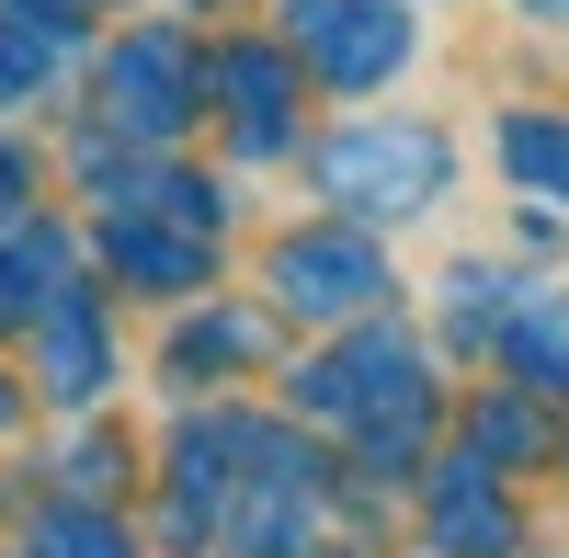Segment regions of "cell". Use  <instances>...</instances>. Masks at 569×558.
Segmentation results:
<instances>
[{
    "instance_id": "1",
    "label": "cell",
    "mask_w": 569,
    "mask_h": 558,
    "mask_svg": "<svg viewBox=\"0 0 569 558\" xmlns=\"http://www.w3.org/2000/svg\"><path fill=\"white\" fill-rule=\"evenodd\" d=\"M206 114V58L182 23H137L103 46V69H91V126L114 137V149H171L182 126Z\"/></svg>"
},
{
    "instance_id": "2",
    "label": "cell",
    "mask_w": 569,
    "mask_h": 558,
    "mask_svg": "<svg viewBox=\"0 0 569 558\" xmlns=\"http://www.w3.org/2000/svg\"><path fill=\"white\" fill-rule=\"evenodd\" d=\"M308 171H319V195L342 206V217H421L445 195V171H456V149L433 126H410V114H365V126H330L319 149H308Z\"/></svg>"
},
{
    "instance_id": "3",
    "label": "cell",
    "mask_w": 569,
    "mask_h": 558,
    "mask_svg": "<svg viewBox=\"0 0 569 558\" xmlns=\"http://www.w3.org/2000/svg\"><path fill=\"white\" fill-rule=\"evenodd\" d=\"M284 58L330 91H388L421 58V12H399V0H284Z\"/></svg>"
},
{
    "instance_id": "4",
    "label": "cell",
    "mask_w": 569,
    "mask_h": 558,
    "mask_svg": "<svg viewBox=\"0 0 569 558\" xmlns=\"http://www.w3.org/2000/svg\"><path fill=\"white\" fill-rule=\"evenodd\" d=\"M376 297H388V262L365 228H297L273 251V308L297 319H376Z\"/></svg>"
},
{
    "instance_id": "5",
    "label": "cell",
    "mask_w": 569,
    "mask_h": 558,
    "mask_svg": "<svg viewBox=\"0 0 569 558\" xmlns=\"http://www.w3.org/2000/svg\"><path fill=\"white\" fill-rule=\"evenodd\" d=\"M297 80H308V69L284 58L273 34H251V46H228V58H217L206 103L228 114V149H240V160H273L284 137H297Z\"/></svg>"
},
{
    "instance_id": "6",
    "label": "cell",
    "mask_w": 569,
    "mask_h": 558,
    "mask_svg": "<svg viewBox=\"0 0 569 558\" xmlns=\"http://www.w3.org/2000/svg\"><path fill=\"white\" fill-rule=\"evenodd\" d=\"M103 262L126 273L137 297H194L206 273H217V240H206V228H171V217H137V206H114V228H103Z\"/></svg>"
},
{
    "instance_id": "7",
    "label": "cell",
    "mask_w": 569,
    "mask_h": 558,
    "mask_svg": "<svg viewBox=\"0 0 569 558\" xmlns=\"http://www.w3.org/2000/svg\"><path fill=\"white\" fill-rule=\"evenodd\" d=\"M34 353H46V399H69V410L114 388V331H103V308H91L80 286L34 319Z\"/></svg>"
},
{
    "instance_id": "8",
    "label": "cell",
    "mask_w": 569,
    "mask_h": 558,
    "mask_svg": "<svg viewBox=\"0 0 569 558\" xmlns=\"http://www.w3.org/2000/svg\"><path fill=\"white\" fill-rule=\"evenodd\" d=\"M69 273H80V240L46 206L0 228V319H46V308L69 297Z\"/></svg>"
},
{
    "instance_id": "9",
    "label": "cell",
    "mask_w": 569,
    "mask_h": 558,
    "mask_svg": "<svg viewBox=\"0 0 569 558\" xmlns=\"http://www.w3.org/2000/svg\"><path fill=\"white\" fill-rule=\"evenodd\" d=\"M69 58H80L69 34H46V23H23V12H0V114H34V103H58Z\"/></svg>"
},
{
    "instance_id": "10",
    "label": "cell",
    "mask_w": 569,
    "mask_h": 558,
    "mask_svg": "<svg viewBox=\"0 0 569 558\" xmlns=\"http://www.w3.org/2000/svg\"><path fill=\"white\" fill-rule=\"evenodd\" d=\"M433 547H456V558H490V547H512V514H501V490H490L479 468H467V456L433 479Z\"/></svg>"
},
{
    "instance_id": "11",
    "label": "cell",
    "mask_w": 569,
    "mask_h": 558,
    "mask_svg": "<svg viewBox=\"0 0 569 558\" xmlns=\"http://www.w3.org/2000/svg\"><path fill=\"white\" fill-rule=\"evenodd\" d=\"M501 171L525 182V195H558L569 206V114H547V103L501 114Z\"/></svg>"
},
{
    "instance_id": "12",
    "label": "cell",
    "mask_w": 569,
    "mask_h": 558,
    "mask_svg": "<svg viewBox=\"0 0 569 558\" xmlns=\"http://www.w3.org/2000/svg\"><path fill=\"white\" fill-rule=\"evenodd\" d=\"M501 353H512V365H536V388H569V297H512Z\"/></svg>"
},
{
    "instance_id": "13",
    "label": "cell",
    "mask_w": 569,
    "mask_h": 558,
    "mask_svg": "<svg viewBox=\"0 0 569 558\" xmlns=\"http://www.w3.org/2000/svg\"><path fill=\"white\" fill-rule=\"evenodd\" d=\"M251 342H262V319L217 308V319H194V331L171 342V377H182V388H206V365H251Z\"/></svg>"
},
{
    "instance_id": "14",
    "label": "cell",
    "mask_w": 569,
    "mask_h": 558,
    "mask_svg": "<svg viewBox=\"0 0 569 558\" xmlns=\"http://www.w3.org/2000/svg\"><path fill=\"white\" fill-rule=\"evenodd\" d=\"M34 558H126V536L103 514H69V525H34Z\"/></svg>"
},
{
    "instance_id": "15",
    "label": "cell",
    "mask_w": 569,
    "mask_h": 558,
    "mask_svg": "<svg viewBox=\"0 0 569 558\" xmlns=\"http://www.w3.org/2000/svg\"><path fill=\"white\" fill-rule=\"evenodd\" d=\"M525 12H536V23H569V0H525Z\"/></svg>"
},
{
    "instance_id": "16",
    "label": "cell",
    "mask_w": 569,
    "mask_h": 558,
    "mask_svg": "<svg viewBox=\"0 0 569 558\" xmlns=\"http://www.w3.org/2000/svg\"><path fill=\"white\" fill-rule=\"evenodd\" d=\"M12 410H23V399H12V388H0V434H12Z\"/></svg>"
},
{
    "instance_id": "17",
    "label": "cell",
    "mask_w": 569,
    "mask_h": 558,
    "mask_svg": "<svg viewBox=\"0 0 569 558\" xmlns=\"http://www.w3.org/2000/svg\"><path fill=\"white\" fill-rule=\"evenodd\" d=\"M80 12H114V0H80Z\"/></svg>"
}]
</instances>
